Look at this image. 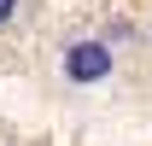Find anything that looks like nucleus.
I'll return each instance as SVG.
<instances>
[{"instance_id": "1", "label": "nucleus", "mask_w": 152, "mask_h": 146, "mask_svg": "<svg viewBox=\"0 0 152 146\" xmlns=\"http://www.w3.org/2000/svg\"><path fill=\"white\" fill-rule=\"evenodd\" d=\"M64 76H70V82H99V76H111V47L76 41L70 53H64Z\"/></svg>"}, {"instance_id": "2", "label": "nucleus", "mask_w": 152, "mask_h": 146, "mask_svg": "<svg viewBox=\"0 0 152 146\" xmlns=\"http://www.w3.org/2000/svg\"><path fill=\"white\" fill-rule=\"evenodd\" d=\"M12 6H18V0H0V23H6V18H12Z\"/></svg>"}]
</instances>
